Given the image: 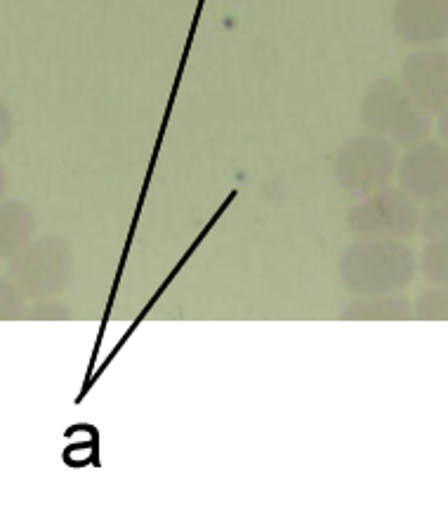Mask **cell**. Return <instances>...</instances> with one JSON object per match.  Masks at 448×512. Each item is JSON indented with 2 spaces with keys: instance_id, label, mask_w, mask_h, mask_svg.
Instances as JSON below:
<instances>
[{
  "instance_id": "6da1fadb",
  "label": "cell",
  "mask_w": 448,
  "mask_h": 512,
  "mask_svg": "<svg viewBox=\"0 0 448 512\" xmlns=\"http://www.w3.org/2000/svg\"><path fill=\"white\" fill-rule=\"evenodd\" d=\"M415 255L404 239L357 236L340 255L338 274L352 295L401 293L415 277Z\"/></svg>"
},
{
  "instance_id": "7a4b0ae2",
  "label": "cell",
  "mask_w": 448,
  "mask_h": 512,
  "mask_svg": "<svg viewBox=\"0 0 448 512\" xmlns=\"http://www.w3.org/2000/svg\"><path fill=\"white\" fill-rule=\"evenodd\" d=\"M361 121L375 135L387 137L397 147H413L432 133V116L408 95L404 83L380 78L364 93Z\"/></svg>"
},
{
  "instance_id": "3957f363",
  "label": "cell",
  "mask_w": 448,
  "mask_h": 512,
  "mask_svg": "<svg viewBox=\"0 0 448 512\" xmlns=\"http://www.w3.org/2000/svg\"><path fill=\"white\" fill-rule=\"evenodd\" d=\"M397 166V144L366 130L338 149L333 159V177L347 194L366 196L390 185Z\"/></svg>"
},
{
  "instance_id": "277c9868",
  "label": "cell",
  "mask_w": 448,
  "mask_h": 512,
  "mask_svg": "<svg viewBox=\"0 0 448 512\" xmlns=\"http://www.w3.org/2000/svg\"><path fill=\"white\" fill-rule=\"evenodd\" d=\"M74 277V251L62 236H43L31 241L10 262V279L26 298H55Z\"/></svg>"
},
{
  "instance_id": "5b68a950",
  "label": "cell",
  "mask_w": 448,
  "mask_h": 512,
  "mask_svg": "<svg viewBox=\"0 0 448 512\" xmlns=\"http://www.w3.org/2000/svg\"><path fill=\"white\" fill-rule=\"evenodd\" d=\"M418 203L401 187H380L361 196L347 213V227L354 236L375 239H408L420 229Z\"/></svg>"
},
{
  "instance_id": "8992f818",
  "label": "cell",
  "mask_w": 448,
  "mask_h": 512,
  "mask_svg": "<svg viewBox=\"0 0 448 512\" xmlns=\"http://www.w3.org/2000/svg\"><path fill=\"white\" fill-rule=\"evenodd\" d=\"M399 187L415 203L439 201L448 194V144L432 142L430 137L413 144L399 159Z\"/></svg>"
},
{
  "instance_id": "52a82bcc",
  "label": "cell",
  "mask_w": 448,
  "mask_h": 512,
  "mask_svg": "<svg viewBox=\"0 0 448 512\" xmlns=\"http://www.w3.org/2000/svg\"><path fill=\"white\" fill-rule=\"evenodd\" d=\"M401 83L408 95L430 116L448 107V48H418L401 67Z\"/></svg>"
},
{
  "instance_id": "ba28073f",
  "label": "cell",
  "mask_w": 448,
  "mask_h": 512,
  "mask_svg": "<svg viewBox=\"0 0 448 512\" xmlns=\"http://www.w3.org/2000/svg\"><path fill=\"white\" fill-rule=\"evenodd\" d=\"M392 29L411 48H432L448 38V0H394Z\"/></svg>"
},
{
  "instance_id": "9c48e42d",
  "label": "cell",
  "mask_w": 448,
  "mask_h": 512,
  "mask_svg": "<svg viewBox=\"0 0 448 512\" xmlns=\"http://www.w3.org/2000/svg\"><path fill=\"white\" fill-rule=\"evenodd\" d=\"M36 236V213L24 201H0V260H12Z\"/></svg>"
},
{
  "instance_id": "30bf717a",
  "label": "cell",
  "mask_w": 448,
  "mask_h": 512,
  "mask_svg": "<svg viewBox=\"0 0 448 512\" xmlns=\"http://www.w3.org/2000/svg\"><path fill=\"white\" fill-rule=\"evenodd\" d=\"M340 317L347 321H404L413 319V303L401 293L354 295L342 307Z\"/></svg>"
},
{
  "instance_id": "8fae6325",
  "label": "cell",
  "mask_w": 448,
  "mask_h": 512,
  "mask_svg": "<svg viewBox=\"0 0 448 512\" xmlns=\"http://www.w3.org/2000/svg\"><path fill=\"white\" fill-rule=\"evenodd\" d=\"M420 269L432 286H448V236L430 239L420 258Z\"/></svg>"
},
{
  "instance_id": "7c38bea8",
  "label": "cell",
  "mask_w": 448,
  "mask_h": 512,
  "mask_svg": "<svg viewBox=\"0 0 448 512\" xmlns=\"http://www.w3.org/2000/svg\"><path fill=\"white\" fill-rule=\"evenodd\" d=\"M413 317L425 321H448V286H432L413 303Z\"/></svg>"
},
{
  "instance_id": "4fadbf2b",
  "label": "cell",
  "mask_w": 448,
  "mask_h": 512,
  "mask_svg": "<svg viewBox=\"0 0 448 512\" xmlns=\"http://www.w3.org/2000/svg\"><path fill=\"white\" fill-rule=\"evenodd\" d=\"M420 232H423L427 241L448 236V194L441 196L439 201L430 203V208L420 218Z\"/></svg>"
},
{
  "instance_id": "5bb4252c",
  "label": "cell",
  "mask_w": 448,
  "mask_h": 512,
  "mask_svg": "<svg viewBox=\"0 0 448 512\" xmlns=\"http://www.w3.org/2000/svg\"><path fill=\"white\" fill-rule=\"evenodd\" d=\"M26 314V295L12 279H0V321L19 319Z\"/></svg>"
},
{
  "instance_id": "9a60e30c",
  "label": "cell",
  "mask_w": 448,
  "mask_h": 512,
  "mask_svg": "<svg viewBox=\"0 0 448 512\" xmlns=\"http://www.w3.org/2000/svg\"><path fill=\"white\" fill-rule=\"evenodd\" d=\"M29 317L34 319H69V307L55 303L52 298L38 300V305L29 312Z\"/></svg>"
},
{
  "instance_id": "2e32d148",
  "label": "cell",
  "mask_w": 448,
  "mask_h": 512,
  "mask_svg": "<svg viewBox=\"0 0 448 512\" xmlns=\"http://www.w3.org/2000/svg\"><path fill=\"white\" fill-rule=\"evenodd\" d=\"M12 133H15V118H12V111L8 104L0 100V149L8 147L12 140Z\"/></svg>"
},
{
  "instance_id": "e0dca14e",
  "label": "cell",
  "mask_w": 448,
  "mask_h": 512,
  "mask_svg": "<svg viewBox=\"0 0 448 512\" xmlns=\"http://www.w3.org/2000/svg\"><path fill=\"white\" fill-rule=\"evenodd\" d=\"M437 128H439L441 142L448 144V107H446V109L441 111V114H439V123H437Z\"/></svg>"
},
{
  "instance_id": "ac0fdd59",
  "label": "cell",
  "mask_w": 448,
  "mask_h": 512,
  "mask_svg": "<svg viewBox=\"0 0 448 512\" xmlns=\"http://www.w3.org/2000/svg\"><path fill=\"white\" fill-rule=\"evenodd\" d=\"M5 192H8V173H5V168L0 166V201H3Z\"/></svg>"
}]
</instances>
